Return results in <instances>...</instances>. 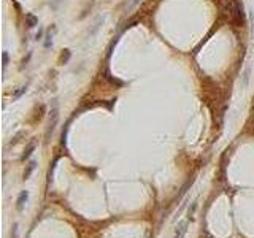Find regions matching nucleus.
<instances>
[{
	"mask_svg": "<svg viewBox=\"0 0 254 238\" xmlns=\"http://www.w3.org/2000/svg\"><path fill=\"white\" fill-rule=\"evenodd\" d=\"M230 16H232V21L235 24L242 25L245 22V13H243V6L240 5V2H234L230 6Z\"/></svg>",
	"mask_w": 254,
	"mask_h": 238,
	"instance_id": "obj_1",
	"label": "nucleus"
},
{
	"mask_svg": "<svg viewBox=\"0 0 254 238\" xmlns=\"http://www.w3.org/2000/svg\"><path fill=\"white\" fill-rule=\"evenodd\" d=\"M186 221H183V222H180V226H178V229H176V235H175V238H183V235H184V232H186Z\"/></svg>",
	"mask_w": 254,
	"mask_h": 238,
	"instance_id": "obj_2",
	"label": "nucleus"
},
{
	"mask_svg": "<svg viewBox=\"0 0 254 238\" xmlns=\"http://www.w3.org/2000/svg\"><path fill=\"white\" fill-rule=\"evenodd\" d=\"M27 197H29V194H27V192H22V194L19 195V199H18V209H22L24 208V203H26Z\"/></svg>",
	"mask_w": 254,
	"mask_h": 238,
	"instance_id": "obj_3",
	"label": "nucleus"
},
{
	"mask_svg": "<svg viewBox=\"0 0 254 238\" xmlns=\"http://www.w3.org/2000/svg\"><path fill=\"white\" fill-rule=\"evenodd\" d=\"M26 19H27V25H29V27H35V25H37V22H38V19L35 18L33 15H26Z\"/></svg>",
	"mask_w": 254,
	"mask_h": 238,
	"instance_id": "obj_4",
	"label": "nucleus"
},
{
	"mask_svg": "<svg viewBox=\"0 0 254 238\" xmlns=\"http://www.w3.org/2000/svg\"><path fill=\"white\" fill-rule=\"evenodd\" d=\"M33 149H35V144H33V143H32V144H29V148H27V149H26V152H24V156H22V160H26L27 157H29V156H30V154H32V151H33Z\"/></svg>",
	"mask_w": 254,
	"mask_h": 238,
	"instance_id": "obj_5",
	"label": "nucleus"
},
{
	"mask_svg": "<svg viewBox=\"0 0 254 238\" xmlns=\"http://www.w3.org/2000/svg\"><path fill=\"white\" fill-rule=\"evenodd\" d=\"M33 168H35V162H30V165H29V170L26 172V175H24V176H26V178H29V175L32 173V170H33Z\"/></svg>",
	"mask_w": 254,
	"mask_h": 238,
	"instance_id": "obj_6",
	"label": "nucleus"
},
{
	"mask_svg": "<svg viewBox=\"0 0 254 238\" xmlns=\"http://www.w3.org/2000/svg\"><path fill=\"white\" fill-rule=\"evenodd\" d=\"M8 64V53H3V67H6Z\"/></svg>",
	"mask_w": 254,
	"mask_h": 238,
	"instance_id": "obj_7",
	"label": "nucleus"
}]
</instances>
